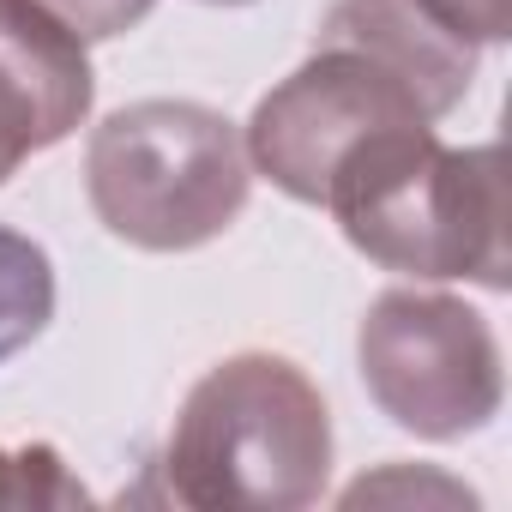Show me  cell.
<instances>
[{
    "instance_id": "obj_9",
    "label": "cell",
    "mask_w": 512,
    "mask_h": 512,
    "mask_svg": "<svg viewBox=\"0 0 512 512\" xmlns=\"http://www.w3.org/2000/svg\"><path fill=\"white\" fill-rule=\"evenodd\" d=\"M0 506H91V488L49 440L0 446Z\"/></svg>"
},
{
    "instance_id": "obj_12",
    "label": "cell",
    "mask_w": 512,
    "mask_h": 512,
    "mask_svg": "<svg viewBox=\"0 0 512 512\" xmlns=\"http://www.w3.org/2000/svg\"><path fill=\"white\" fill-rule=\"evenodd\" d=\"M422 7L446 25V31H458L464 43H506L512 37V0H422Z\"/></svg>"
},
{
    "instance_id": "obj_8",
    "label": "cell",
    "mask_w": 512,
    "mask_h": 512,
    "mask_svg": "<svg viewBox=\"0 0 512 512\" xmlns=\"http://www.w3.org/2000/svg\"><path fill=\"white\" fill-rule=\"evenodd\" d=\"M49 320H55V260L43 253V241L0 223V362L37 344Z\"/></svg>"
},
{
    "instance_id": "obj_1",
    "label": "cell",
    "mask_w": 512,
    "mask_h": 512,
    "mask_svg": "<svg viewBox=\"0 0 512 512\" xmlns=\"http://www.w3.org/2000/svg\"><path fill=\"white\" fill-rule=\"evenodd\" d=\"M332 476V410L308 368L235 350L193 380L163 446L169 500L193 512H302Z\"/></svg>"
},
{
    "instance_id": "obj_3",
    "label": "cell",
    "mask_w": 512,
    "mask_h": 512,
    "mask_svg": "<svg viewBox=\"0 0 512 512\" xmlns=\"http://www.w3.org/2000/svg\"><path fill=\"white\" fill-rule=\"evenodd\" d=\"M85 193L115 241L139 253H193L247 211L253 163L229 115L187 97H145L97 121Z\"/></svg>"
},
{
    "instance_id": "obj_4",
    "label": "cell",
    "mask_w": 512,
    "mask_h": 512,
    "mask_svg": "<svg viewBox=\"0 0 512 512\" xmlns=\"http://www.w3.org/2000/svg\"><path fill=\"white\" fill-rule=\"evenodd\" d=\"M362 386L416 440H464L500 416L506 368L494 326L440 290H386L356 332Z\"/></svg>"
},
{
    "instance_id": "obj_11",
    "label": "cell",
    "mask_w": 512,
    "mask_h": 512,
    "mask_svg": "<svg viewBox=\"0 0 512 512\" xmlns=\"http://www.w3.org/2000/svg\"><path fill=\"white\" fill-rule=\"evenodd\" d=\"M43 13H55L79 43H109L121 31H133L157 0H37Z\"/></svg>"
},
{
    "instance_id": "obj_10",
    "label": "cell",
    "mask_w": 512,
    "mask_h": 512,
    "mask_svg": "<svg viewBox=\"0 0 512 512\" xmlns=\"http://www.w3.org/2000/svg\"><path fill=\"white\" fill-rule=\"evenodd\" d=\"M368 500H440V506H476V494L464 488V482H452V476H440V470H410V464H386V470H374V476H362V482H350L344 488V506H368Z\"/></svg>"
},
{
    "instance_id": "obj_13",
    "label": "cell",
    "mask_w": 512,
    "mask_h": 512,
    "mask_svg": "<svg viewBox=\"0 0 512 512\" xmlns=\"http://www.w3.org/2000/svg\"><path fill=\"white\" fill-rule=\"evenodd\" d=\"M205 7H253V0H205Z\"/></svg>"
},
{
    "instance_id": "obj_7",
    "label": "cell",
    "mask_w": 512,
    "mask_h": 512,
    "mask_svg": "<svg viewBox=\"0 0 512 512\" xmlns=\"http://www.w3.org/2000/svg\"><path fill=\"white\" fill-rule=\"evenodd\" d=\"M320 43H350L392 67L434 121H446L476 79V43L446 31L422 0H332L320 19Z\"/></svg>"
},
{
    "instance_id": "obj_6",
    "label": "cell",
    "mask_w": 512,
    "mask_h": 512,
    "mask_svg": "<svg viewBox=\"0 0 512 512\" xmlns=\"http://www.w3.org/2000/svg\"><path fill=\"white\" fill-rule=\"evenodd\" d=\"M97 97L85 43L37 0H0V187L85 127Z\"/></svg>"
},
{
    "instance_id": "obj_2",
    "label": "cell",
    "mask_w": 512,
    "mask_h": 512,
    "mask_svg": "<svg viewBox=\"0 0 512 512\" xmlns=\"http://www.w3.org/2000/svg\"><path fill=\"white\" fill-rule=\"evenodd\" d=\"M326 211L374 266L416 284L506 290V175L500 145H440L434 127L368 139L326 187Z\"/></svg>"
},
{
    "instance_id": "obj_5",
    "label": "cell",
    "mask_w": 512,
    "mask_h": 512,
    "mask_svg": "<svg viewBox=\"0 0 512 512\" xmlns=\"http://www.w3.org/2000/svg\"><path fill=\"white\" fill-rule=\"evenodd\" d=\"M398 127H434L422 97L374 55L350 43H314V55L290 79H278L253 103L241 145H247L253 175H266L278 193L302 205H326L332 175L368 139L398 133Z\"/></svg>"
}]
</instances>
